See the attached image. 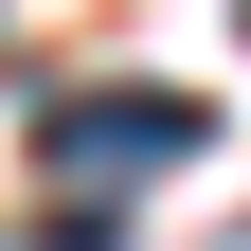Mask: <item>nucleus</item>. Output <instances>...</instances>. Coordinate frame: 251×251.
<instances>
[{
    "label": "nucleus",
    "instance_id": "nucleus-1",
    "mask_svg": "<svg viewBox=\"0 0 251 251\" xmlns=\"http://www.w3.org/2000/svg\"><path fill=\"white\" fill-rule=\"evenodd\" d=\"M215 108L198 90H54L36 108V162H198Z\"/></svg>",
    "mask_w": 251,
    "mask_h": 251
}]
</instances>
